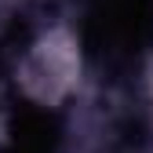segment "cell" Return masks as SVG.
Wrapping results in <instances>:
<instances>
[{
    "instance_id": "obj_1",
    "label": "cell",
    "mask_w": 153,
    "mask_h": 153,
    "mask_svg": "<svg viewBox=\"0 0 153 153\" xmlns=\"http://www.w3.org/2000/svg\"><path fill=\"white\" fill-rule=\"evenodd\" d=\"M22 73H26L22 76L26 91L33 99H44V102L66 99L80 84V48H76V36L66 26H51L29 48Z\"/></svg>"
}]
</instances>
